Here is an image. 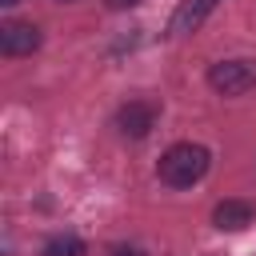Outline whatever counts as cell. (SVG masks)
I'll return each mask as SVG.
<instances>
[{
	"instance_id": "1",
	"label": "cell",
	"mask_w": 256,
	"mask_h": 256,
	"mask_svg": "<svg viewBox=\"0 0 256 256\" xmlns=\"http://www.w3.org/2000/svg\"><path fill=\"white\" fill-rule=\"evenodd\" d=\"M208 164H212V152H208L204 144L180 140V144L164 148V156L156 160V176H160L164 188H176V192H180V188L200 184L204 172H208Z\"/></svg>"
},
{
	"instance_id": "2",
	"label": "cell",
	"mask_w": 256,
	"mask_h": 256,
	"mask_svg": "<svg viewBox=\"0 0 256 256\" xmlns=\"http://www.w3.org/2000/svg\"><path fill=\"white\" fill-rule=\"evenodd\" d=\"M208 88L220 92V96H244V92H252L256 88V60H244V56L216 60L208 68Z\"/></svg>"
},
{
	"instance_id": "3",
	"label": "cell",
	"mask_w": 256,
	"mask_h": 256,
	"mask_svg": "<svg viewBox=\"0 0 256 256\" xmlns=\"http://www.w3.org/2000/svg\"><path fill=\"white\" fill-rule=\"evenodd\" d=\"M160 120V100L152 96H136V100H124L116 108V132L124 140H144Z\"/></svg>"
},
{
	"instance_id": "4",
	"label": "cell",
	"mask_w": 256,
	"mask_h": 256,
	"mask_svg": "<svg viewBox=\"0 0 256 256\" xmlns=\"http://www.w3.org/2000/svg\"><path fill=\"white\" fill-rule=\"evenodd\" d=\"M40 44H44V36H40V28L32 20H4L0 24V56L4 60L32 56Z\"/></svg>"
},
{
	"instance_id": "5",
	"label": "cell",
	"mask_w": 256,
	"mask_h": 256,
	"mask_svg": "<svg viewBox=\"0 0 256 256\" xmlns=\"http://www.w3.org/2000/svg\"><path fill=\"white\" fill-rule=\"evenodd\" d=\"M216 8H220V0H180L176 12H172V20H168V36H188V32H196Z\"/></svg>"
},
{
	"instance_id": "6",
	"label": "cell",
	"mask_w": 256,
	"mask_h": 256,
	"mask_svg": "<svg viewBox=\"0 0 256 256\" xmlns=\"http://www.w3.org/2000/svg\"><path fill=\"white\" fill-rule=\"evenodd\" d=\"M256 220V204L252 200H220L216 208H212V224L220 228V232H240V228H248Z\"/></svg>"
},
{
	"instance_id": "7",
	"label": "cell",
	"mask_w": 256,
	"mask_h": 256,
	"mask_svg": "<svg viewBox=\"0 0 256 256\" xmlns=\"http://www.w3.org/2000/svg\"><path fill=\"white\" fill-rule=\"evenodd\" d=\"M40 256H88V244H84L80 236H72V232H56V236L44 244Z\"/></svg>"
},
{
	"instance_id": "8",
	"label": "cell",
	"mask_w": 256,
	"mask_h": 256,
	"mask_svg": "<svg viewBox=\"0 0 256 256\" xmlns=\"http://www.w3.org/2000/svg\"><path fill=\"white\" fill-rule=\"evenodd\" d=\"M108 256H144V252H140L136 244H112V248H108Z\"/></svg>"
},
{
	"instance_id": "9",
	"label": "cell",
	"mask_w": 256,
	"mask_h": 256,
	"mask_svg": "<svg viewBox=\"0 0 256 256\" xmlns=\"http://www.w3.org/2000/svg\"><path fill=\"white\" fill-rule=\"evenodd\" d=\"M136 4H144V0H104V8H112V12H128Z\"/></svg>"
},
{
	"instance_id": "10",
	"label": "cell",
	"mask_w": 256,
	"mask_h": 256,
	"mask_svg": "<svg viewBox=\"0 0 256 256\" xmlns=\"http://www.w3.org/2000/svg\"><path fill=\"white\" fill-rule=\"evenodd\" d=\"M0 4H4V8H16V4H20V0H0Z\"/></svg>"
},
{
	"instance_id": "11",
	"label": "cell",
	"mask_w": 256,
	"mask_h": 256,
	"mask_svg": "<svg viewBox=\"0 0 256 256\" xmlns=\"http://www.w3.org/2000/svg\"><path fill=\"white\" fill-rule=\"evenodd\" d=\"M56 4H76V0H56Z\"/></svg>"
}]
</instances>
